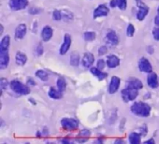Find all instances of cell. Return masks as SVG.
I'll list each match as a JSON object with an SVG mask.
<instances>
[{
	"label": "cell",
	"instance_id": "cell-1",
	"mask_svg": "<svg viewBox=\"0 0 159 144\" xmlns=\"http://www.w3.org/2000/svg\"><path fill=\"white\" fill-rule=\"evenodd\" d=\"M131 111L135 116L140 117H148L151 112V107L144 102H135L131 106Z\"/></svg>",
	"mask_w": 159,
	"mask_h": 144
},
{
	"label": "cell",
	"instance_id": "cell-2",
	"mask_svg": "<svg viewBox=\"0 0 159 144\" xmlns=\"http://www.w3.org/2000/svg\"><path fill=\"white\" fill-rule=\"evenodd\" d=\"M10 88L14 92L19 94L26 95L30 92V89L29 87L17 80H13L10 82Z\"/></svg>",
	"mask_w": 159,
	"mask_h": 144
},
{
	"label": "cell",
	"instance_id": "cell-3",
	"mask_svg": "<svg viewBox=\"0 0 159 144\" xmlns=\"http://www.w3.org/2000/svg\"><path fill=\"white\" fill-rule=\"evenodd\" d=\"M121 94H122V98L124 102H128L136 98L137 96L138 95V90L127 87V88L122 90Z\"/></svg>",
	"mask_w": 159,
	"mask_h": 144
},
{
	"label": "cell",
	"instance_id": "cell-4",
	"mask_svg": "<svg viewBox=\"0 0 159 144\" xmlns=\"http://www.w3.org/2000/svg\"><path fill=\"white\" fill-rule=\"evenodd\" d=\"M61 125L64 129L72 131L79 127V122L76 119L71 118H65L61 120Z\"/></svg>",
	"mask_w": 159,
	"mask_h": 144
},
{
	"label": "cell",
	"instance_id": "cell-5",
	"mask_svg": "<svg viewBox=\"0 0 159 144\" xmlns=\"http://www.w3.org/2000/svg\"><path fill=\"white\" fill-rule=\"evenodd\" d=\"M9 5L12 10H21L27 6L28 0H9Z\"/></svg>",
	"mask_w": 159,
	"mask_h": 144
},
{
	"label": "cell",
	"instance_id": "cell-6",
	"mask_svg": "<svg viewBox=\"0 0 159 144\" xmlns=\"http://www.w3.org/2000/svg\"><path fill=\"white\" fill-rule=\"evenodd\" d=\"M138 67L141 71L145 73H152V67L149 60L145 57H142L140 59L139 62H138Z\"/></svg>",
	"mask_w": 159,
	"mask_h": 144
},
{
	"label": "cell",
	"instance_id": "cell-7",
	"mask_svg": "<svg viewBox=\"0 0 159 144\" xmlns=\"http://www.w3.org/2000/svg\"><path fill=\"white\" fill-rule=\"evenodd\" d=\"M71 36H70L68 33H66L65 35V37H64L63 44L61 46L60 54L64 55V54H66V53L68 51V50H69L70 46H71Z\"/></svg>",
	"mask_w": 159,
	"mask_h": 144
},
{
	"label": "cell",
	"instance_id": "cell-8",
	"mask_svg": "<svg viewBox=\"0 0 159 144\" xmlns=\"http://www.w3.org/2000/svg\"><path fill=\"white\" fill-rule=\"evenodd\" d=\"M138 7H139V11H138V14H137V18L140 21H142L143 20H144L148 13L149 8L147 6H145L144 3L141 2L140 1L138 2Z\"/></svg>",
	"mask_w": 159,
	"mask_h": 144
},
{
	"label": "cell",
	"instance_id": "cell-9",
	"mask_svg": "<svg viewBox=\"0 0 159 144\" xmlns=\"http://www.w3.org/2000/svg\"><path fill=\"white\" fill-rule=\"evenodd\" d=\"M120 85V79L118 77L113 76L110 81V86H109V91L110 94H114L118 91Z\"/></svg>",
	"mask_w": 159,
	"mask_h": 144
},
{
	"label": "cell",
	"instance_id": "cell-10",
	"mask_svg": "<svg viewBox=\"0 0 159 144\" xmlns=\"http://www.w3.org/2000/svg\"><path fill=\"white\" fill-rule=\"evenodd\" d=\"M109 9L107 6L105 5H100L98 6L94 11V14L93 16L94 18H98V17H102V16H107V14L109 13Z\"/></svg>",
	"mask_w": 159,
	"mask_h": 144
},
{
	"label": "cell",
	"instance_id": "cell-11",
	"mask_svg": "<svg viewBox=\"0 0 159 144\" xmlns=\"http://www.w3.org/2000/svg\"><path fill=\"white\" fill-rule=\"evenodd\" d=\"M9 51H0V68L5 69L8 67L9 62Z\"/></svg>",
	"mask_w": 159,
	"mask_h": 144
},
{
	"label": "cell",
	"instance_id": "cell-12",
	"mask_svg": "<svg viewBox=\"0 0 159 144\" xmlns=\"http://www.w3.org/2000/svg\"><path fill=\"white\" fill-rule=\"evenodd\" d=\"M26 34V26L23 23L20 24L15 30V38L16 40H20L23 39Z\"/></svg>",
	"mask_w": 159,
	"mask_h": 144
},
{
	"label": "cell",
	"instance_id": "cell-13",
	"mask_svg": "<svg viewBox=\"0 0 159 144\" xmlns=\"http://www.w3.org/2000/svg\"><path fill=\"white\" fill-rule=\"evenodd\" d=\"M148 85L152 88H156L158 87V76L155 73H151L148 75L147 79Z\"/></svg>",
	"mask_w": 159,
	"mask_h": 144
},
{
	"label": "cell",
	"instance_id": "cell-14",
	"mask_svg": "<svg viewBox=\"0 0 159 144\" xmlns=\"http://www.w3.org/2000/svg\"><path fill=\"white\" fill-rule=\"evenodd\" d=\"M95 57L91 53H86L82 58V64L85 68H89L94 63Z\"/></svg>",
	"mask_w": 159,
	"mask_h": 144
},
{
	"label": "cell",
	"instance_id": "cell-15",
	"mask_svg": "<svg viewBox=\"0 0 159 144\" xmlns=\"http://www.w3.org/2000/svg\"><path fill=\"white\" fill-rule=\"evenodd\" d=\"M53 36V29H51V27L47 26L45 27H43V29H42L41 32V37L43 39V41L48 42V40H50L51 39Z\"/></svg>",
	"mask_w": 159,
	"mask_h": 144
},
{
	"label": "cell",
	"instance_id": "cell-16",
	"mask_svg": "<svg viewBox=\"0 0 159 144\" xmlns=\"http://www.w3.org/2000/svg\"><path fill=\"white\" fill-rule=\"evenodd\" d=\"M127 87L134 88V89L140 90L143 88V85H142V82H141L139 79L132 78V79H130V80L127 81Z\"/></svg>",
	"mask_w": 159,
	"mask_h": 144
},
{
	"label": "cell",
	"instance_id": "cell-17",
	"mask_svg": "<svg viewBox=\"0 0 159 144\" xmlns=\"http://www.w3.org/2000/svg\"><path fill=\"white\" fill-rule=\"evenodd\" d=\"M107 40L111 45H117L118 43H119V39H118L117 35L113 30L110 31L107 34Z\"/></svg>",
	"mask_w": 159,
	"mask_h": 144
},
{
	"label": "cell",
	"instance_id": "cell-18",
	"mask_svg": "<svg viewBox=\"0 0 159 144\" xmlns=\"http://www.w3.org/2000/svg\"><path fill=\"white\" fill-rule=\"evenodd\" d=\"M107 64L109 68H114L120 64V59L115 55H110L107 57Z\"/></svg>",
	"mask_w": 159,
	"mask_h": 144
},
{
	"label": "cell",
	"instance_id": "cell-19",
	"mask_svg": "<svg viewBox=\"0 0 159 144\" xmlns=\"http://www.w3.org/2000/svg\"><path fill=\"white\" fill-rule=\"evenodd\" d=\"M27 61V57L22 52H17L16 55V63L20 66H23Z\"/></svg>",
	"mask_w": 159,
	"mask_h": 144
},
{
	"label": "cell",
	"instance_id": "cell-20",
	"mask_svg": "<svg viewBox=\"0 0 159 144\" xmlns=\"http://www.w3.org/2000/svg\"><path fill=\"white\" fill-rule=\"evenodd\" d=\"M9 43H10L9 36H5V37L2 39L1 43H0V51H9Z\"/></svg>",
	"mask_w": 159,
	"mask_h": 144
},
{
	"label": "cell",
	"instance_id": "cell-21",
	"mask_svg": "<svg viewBox=\"0 0 159 144\" xmlns=\"http://www.w3.org/2000/svg\"><path fill=\"white\" fill-rule=\"evenodd\" d=\"M91 73L93 74H94L95 76L99 78V80H103L104 78L107 77V73H103L101 71V70H99V68H92L91 70H90Z\"/></svg>",
	"mask_w": 159,
	"mask_h": 144
},
{
	"label": "cell",
	"instance_id": "cell-22",
	"mask_svg": "<svg viewBox=\"0 0 159 144\" xmlns=\"http://www.w3.org/2000/svg\"><path fill=\"white\" fill-rule=\"evenodd\" d=\"M141 135L138 133H132L129 136V141L132 144H139L141 142Z\"/></svg>",
	"mask_w": 159,
	"mask_h": 144
},
{
	"label": "cell",
	"instance_id": "cell-23",
	"mask_svg": "<svg viewBox=\"0 0 159 144\" xmlns=\"http://www.w3.org/2000/svg\"><path fill=\"white\" fill-rule=\"evenodd\" d=\"M48 95L54 99H60L62 98V92L58 90H56L54 88H51L48 92Z\"/></svg>",
	"mask_w": 159,
	"mask_h": 144
},
{
	"label": "cell",
	"instance_id": "cell-24",
	"mask_svg": "<svg viewBox=\"0 0 159 144\" xmlns=\"http://www.w3.org/2000/svg\"><path fill=\"white\" fill-rule=\"evenodd\" d=\"M57 86L60 91L63 92V91H65V88H66V81H65V80L63 77L58 78V80H57Z\"/></svg>",
	"mask_w": 159,
	"mask_h": 144
},
{
	"label": "cell",
	"instance_id": "cell-25",
	"mask_svg": "<svg viewBox=\"0 0 159 144\" xmlns=\"http://www.w3.org/2000/svg\"><path fill=\"white\" fill-rule=\"evenodd\" d=\"M36 76H37V77H39L41 81H43L48 80V73H47L46 71H43V70H39V71H37V72H36Z\"/></svg>",
	"mask_w": 159,
	"mask_h": 144
},
{
	"label": "cell",
	"instance_id": "cell-26",
	"mask_svg": "<svg viewBox=\"0 0 159 144\" xmlns=\"http://www.w3.org/2000/svg\"><path fill=\"white\" fill-rule=\"evenodd\" d=\"M90 134H91V133H90V132L89 131V130H87V129L82 130V131L80 132V133H79V142H81V139H82V140H83L84 142H85V139H86V138L89 137Z\"/></svg>",
	"mask_w": 159,
	"mask_h": 144
},
{
	"label": "cell",
	"instance_id": "cell-27",
	"mask_svg": "<svg viewBox=\"0 0 159 144\" xmlns=\"http://www.w3.org/2000/svg\"><path fill=\"white\" fill-rule=\"evenodd\" d=\"M84 39L86 41H93L96 39V33L94 32H85L84 33Z\"/></svg>",
	"mask_w": 159,
	"mask_h": 144
},
{
	"label": "cell",
	"instance_id": "cell-28",
	"mask_svg": "<svg viewBox=\"0 0 159 144\" xmlns=\"http://www.w3.org/2000/svg\"><path fill=\"white\" fill-rule=\"evenodd\" d=\"M79 63V56L77 54H73L71 57V64L72 66H78Z\"/></svg>",
	"mask_w": 159,
	"mask_h": 144
},
{
	"label": "cell",
	"instance_id": "cell-29",
	"mask_svg": "<svg viewBox=\"0 0 159 144\" xmlns=\"http://www.w3.org/2000/svg\"><path fill=\"white\" fill-rule=\"evenodd\" d=\"M116 5L121 10H125L127 8V0H116Z\"/></svg>",
	"mask_w": 159,
	"mask_h": 144
},
{
	"label": "cell",
	"instance_id": "cell-30",
	"mask_svg": "<svg viewBox=\"0 0 159 144\" xmlns=\"http://www.w3.org/2000/svg\"><path fill=\"white\" fill-rule=\"evenodd\" d=\"M134 26H133L132 24H129L128 26H127V34L128 37H133L134 33Z\"/></svg>",
	"mask_w": 159,
	"mask_h": 144
},
{
	"label": "cell",
	"instance_id": "cell-31",
	"mask_svg": "<svg viewBox=\"0 0 159 144\" xmlns=\"http://www.w3.org/2000/svg\"><path fill=\"white\" fill-rule=\"evenodd\" d=\"M53 18H54V20H61V18H62L61 12L59 10H57V9L54 10V12H53Z\"/></svg>",
	"mask_w": 159,
	"mask_h": 144
},
{
	"label": "cell",
	"instance_id": "cell-32",
	"mask_svg": "<svg viewBox=\"0 0 159 144\" xmlns=\"http://www.w3.org/2000/svg\"><path fill=\"white\" fill-rule=\"evenodd\" d=\"M7 85H8V81L6 80V78H4V77H2L1 80H0V87H1L2 91L6 87H7Z\"/></svg>",
	"mask_w": 159,
	"mask_h": 144
},
{
	"label": "cell",
	"instance_id": "cell-33",
	"mask_svg": "<svg viewBox=\"0 0 159 144\" xmlns=\"http://www.w3.org/2000/svg\"><path fill=\"white\" fill-rule=\"evenodd\" d=\"M105 65H106V63H105V61H104V60H102V59L99 60V61H98V63H97V68H99V70L104 69V68H105Z\"/></svg>",
	"mask_w": 159,
	"mask_h": 144
},
{
	"label": "cell",
	"instance_id": "cell-34",
	"mask_svg": "<svg viewBox=\"0 0 159 144\" xmlns=\"http://www.w3.org/2000/svg\"><path fill=\"white\" fill-rule=\"evenodd\" d=\"M153 37L156 40L159 41V27L155 28L153 30Z\"/></svg>",
	"mask_w": 159,
	"mask_h": 144
},
{
	"label": "cell",
	"instance_id": "cell-35",
	"mask_svg": "<svg viewBox=\"0 0 159 144\" xmlns=\"http://www.w3.org/2000/svg\"><path fill=\"white\" fill-rule=\"evenodd\" d=\"M107 52V46H102L99 49V55H103V54H105Z\"/></svg>",
	"mask_w": 159,
	"mask_h": 144
},
{
	"label": "cell",
	"instance_id": "cell-36",
	"mask_svg": "<svg viewBox=\"0 0 159 144\" xmlns=\"http://www.w3.org/2000/svg\"><path fill=\"white\" fill-rule=\"evenodd\" d=\"M37 54H38L39 55H41V54H43V47H42V46H41V45H40V44L38 46H37Z\"/></svg>",
	"mask_w": 159,
	"mask_h": 144
},
{
	"label": "cell",
	"instance_id": "cell-37",
	"mask_svg": "<svg viewBox=\"0 0 159 144\" xmlns=\"http://www.w3.org/2000/svg\"><path fill=\"white\" fill-rule=\"evenodd\" d=\"M110 6H111L112 8H114L116 7V6H117L116 0H111V1H110Z\"/></svg>",
	"mask_w": 159,
	"mask_h": 144
},
{
	"label": "cell",
	"instance_id": "cell-38",
	"mask_svg": "<svg viewBox=\"0 0 159 144\" xmlns=\"http://www.w3.org/2000/svg\"><path fill=\"white\" fill-rule=\"evenodd\" d=\"M144 143H146V144H148V143L155 144V141H154L153 139H149L148 141H146V142H144Z\"/></svg>",
	"mask_w": 159,
	"mask_h": 144
},
{
	"label": "cell",
	"instance_id": "cell-39",
	"mask_svg": "<svg viewBox=\"0 0 159 144\" xmlns=\"http://www.w3.org/2000/svg\"><path fill=\"white\" fill-rule=\"evenodd\" d=\"M155 24L157 25V26H159V15H157V16L155 17Z\"/></svg>",
	"mask_w": 159,
	"mask_h": 144
},
{
	"label": "cell",
	"instance_id": "cell-40",
	"mask_svg": "<svg viewBox=\"0 0 159 144\" xmlns=\"http://www.w3.org/2000/svg\"><path fill=\"white\" fill-rule=\"evenodd\" d=\"M27 84H28V85H30V84H31V85H35V82H34V80H33V79H31V78L28 80Z\"/></svg>",
	"mask_w": 159,
	"mask_h": 144
},
{
	"label": "cell",
	"instance_id": "cell-41",
	"mask_svg": "<svg viewBox=\"0 0 159 144\" xmlns=\"http://www.w3.org/2000/svg\"><path fill=\"white\" fill-rule=\"evenodd\" d=\"M61 142H63V143H71V142H70L68 139H61Z\"/></svg>",
	"mask_w": 159,
	"mask_h": 144
},
{
	"label": "cell",
	"instance_id": "cell-42",
	"mask_svg": "<svg viewBox=\"0 0 159 144\" xmlns=\"http://www.w3.org/2000/svg\"><path fill=\"white\" fill-rule=\"evenodd\" d=\"M121 139H116V141H115V143H124V141H120Z\"/></svg>",
	"mask_w": 159,
	"mask_h": 144
},
{
	"label": "cell",
	"instance_id": "cell-43",
	"mask_svg": "<svg viewBox=\"0 0 159 144\" xmlns=\"http://www.w3.org/2000/svg\"><path fill=\"white\" fill-rule=\"evenodd\" d=\"M158 15H159V7H158Z\"/></svg>",
	"mask_w": 159,
	"mask_h": 144
}]
</instances>
